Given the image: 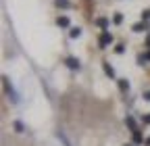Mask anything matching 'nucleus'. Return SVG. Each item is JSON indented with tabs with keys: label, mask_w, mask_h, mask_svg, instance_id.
Here are the masks:
<instances>
[{
	"label": "nucleus",
	"mask_w": 150,
	"mask_h": 146,
	"mask_svg": "<svg viewBox=\"0 0 150 146\" xmlns=\"http://www.w3.org/2000/svg\"><path fill=\"white\" fill-rule=\"evenodd\" d=\"M119 90H121V92H127V90H129V82L127 79H119Z\"/></svg>",
	"instance_id": "nucleus-10"
},
{
	"label": "nucleus",
	"mask_w": 150,
	"mask_h": 146,
	"mask_svg": "<svg viewBox=\"0 0 150 146\" xmlns=\"http://www.w3.org/2000/svg\"><path fill=\"white\" fill-rule=\"evenodd\" d=\"M65 63H67V67L71 69V71H79V59H75V57H67L65 59Z\"/></svg>",
	"instance_id": "nucleus-2"
},
{
	"label": "nucleus",
	"mask_w": 150,
	"mask_h": 146,
	"mask_svg": "<svg viewBox=\"0 0 150 146\" xmlns=\"http://www.w3.org/2000/svg\"><path fill=\"white\" fill-rule=\"evenodd\" d=\"M13 127H15V130H17L19 134H23V132H25V125H23L21 121H15V123H13Z\"/></svg>",
	"instance_id": "nucleus-12"
},
{
	"label": "nucleus",
	"mask_w": 150,
	"mask_h": 146,
	"mask_svg": "<svg viewBox=\"0 0 150 146\" xmlns=\"http://www.w3.org/2000/svg\"><path fill=\"white\" fill-rule=\"evenodd\" d=\"M94 23H96L98 27H102V29L106 31V27H108V23H110V21L106 19V17H98V19H96V21H94Z\"/></svg>",
	"instance_id": "nucleus-4"
},
{
	"label": "nucleus",
	"mask_w": 150,
	"mask_h": 146,
	"mask_svg": "<svg viewBox=\"0 0 150 146\" xmlns=\"http://www.w3.org/2000/svg\"><path fill=\"white\" fill-rule=\"evenodd\" d=\"M142 123H144V125H150V113H148V115H144V117H142Z\"/></svg>",
	"instance_id": "nucleus-17"
},
{
	"label": "nucleus",
	"mask_w": 150,
	"mask_h": 146,
	"mask_svg": "<svg viewBox=\"0 0 150 146\" xmlns=\"http://www.w3.org/2000/svg\"><path fill=\"white\" fill-rule=\"evenodd\" d=\"M110 42H112V33H110V31H102V33H100V40H98L100 48H106Z\"/></svg>",
	"instance_id": "nucleus-1"
},
{
	"label": "nucleus",
	"mask_w": 150,
	"mask_h": 146,
	"mask_svg": "<svg viewBox=\"0 0 150 146\" xmlns=\"http://www.w3.org/2000/svg\"><path fill=\"white\" fill-rule=\"evenodd\" d=\"M56 25L59 27H69V17H59V19H56Z\"/></svg>",
	"instance_id": "nucleus-8"
},
{
	"label": "nucleus",
	"mask_w": 150,
	"mask_h": 146,
	"mask_svg": "<svg viewBox=\"0 0 150 146\" xmlns=\"http://www.w3.org/2000/svg\"><path fill=\"white\" fill-rule=\"evenodd\" d=\"M134 142H136V144H142V142H146V140L142 138V134H140V130H136V132H134Z\"/></svg>",
	"instance_id": "nucleus-11"
},
{
	"label": "nucleus",
	"mask_w": 150,
	"mask_h": 146,
	"mask_svg": "<svg viewBox=\"0 0 150 146\" xmlns=\"http://www.w3.org/2000/svg\"><path fill=\"white\" fill-rule=\"evenodd\" d=\"M146 27H148V23H144V21H142V23H134V25H131V31L140 33V31H144Z\"/></svg>",
	"instance_id": "nucleus-5"
},
{
	"label": "nucleus",
	"mask_w": 150,
	"mask_h": 146,
	"mask_svg": "<svg viewBox=\"0 0 150 146\" xmlns=\"http://www.w3.org/2000/svg\"><path fill=\"white\" fill-rule=\"evenodd\" d=\"M125 123H127V127H131V132H136V130H138V127H136V119H134V117H129V115H127V117H125Z\"/></svg>",
	"instance_id": "nucleus-7"
},
{
	"label": "nucleus",
	"mask_w": 150,
	"mask_h": 146,
	"mask_svg": "<svg viewBox=\"0 0 150 146\" xmlns=\"http://www.w3.org/2000/svg\"><path fill=\"white\" fill-rule=\"evenodd\" d=\"M144 144H146V146H150V138H146V142H144Z\"/></svg>",
	"instance_id": "nucleus-19"
},
{
	"label": "nucleus",
	"mask_w": 150,
	"mask_h": 146,
	"mask_svg": "<svg viewBox=\"0 0 150 146\" xmlns=\"http://www.w3.org/2000/svg\"><path fill=\"white\" fill-rule=\"evenodd\" d=\"M115 52H117V54H123V52H125V46H123V44H117V46H115Z\"/></svg>",
	"instance_id": "nucleus-15"
},
{
	"label": "nucleus",
	"mask_w": 150,
	"mask_h": 146,
	"mask_svg": "<svg viewBox=\"0 0 150 146\" xmlns=\"http://www.w3.org/2000/svg\"><path fill=\"white\" fill-rule=\"evenodd\" d=\"M144 100H148V102H150V90H146V92H144Z\"/></svg>",
	"instance_id": "nucleus-18"
},
{
	"label": "nucleus",
	"mask_w": 150,
	"mask_h": 146,
	"mask_svg": "<svg viewBox=\"0 0 150 146\" xmlns=\"http://www.w3.org/2000/svg\"><path fill=\"white\" fill-rule=\"evenodd\" d=\"M79 35H81V27H71V31H69V38H79Z\"/></svg>",
	"instance_id": "nucleus-6"
},
{
	"label": "nucleus",
	"mask_w": 150,
	"mask_h": 146,
	"mask_svg": "<svg viewBox=\"0 0 150 146\" xmlns=\"http://www.w3.org/2000/svg\"><path fill=\"white\" fill-rule=\"evenodd\" d=\"M146 61H148V59H146V54H138V65H142V67H144V65H146Z\"/></svg>",
	"instance_id": "nucleus-14"
},
{
	"label": "nucleus",
	"mask_w": 150,
	"mask_h": 146,
	"mask_svg": "<svg viewBox=\"0 0 150 146\" xmlns=\"http://www.w3.org/2000/svg\"><path fill=\"white\" fill-rule=\"evenodd\" d=\"M102 69H104V73H106L108 77H115V69L110 67V63H108V61H104V63H102Z\"/></svg>",
	"instance_id": "nucleus-3"
},
{
	"label": "nucleus",
	"mask_w": 150,
	"mask_h": 146,
	"mask_svg": "<svg viewBox=\"0 0 150 146\" xmlns=\"http://www.w3.org/2000/svg\"><path fill=\"white\" fill-rule=\"evenodd\" d=\"M112 23H115V25H121V23H123V15H121V13H115V17H112Z\"/></svg>",
	"instance_id": "nucleus-13"
},
{
	"label": "nucleus",
	"mask_w": 150,
	"mask_h": 146,
	"mask_svg": "<svg viewBox=\"0 0 150 146\" xmlns=\"http://www.w3.org/2000/svg\"><path fill=\"white\" fill-rule=\"evenodd\" d=\"M56 6H61V9H71V2L69 0H54Z\"/></svg>",
	"instance_id": "nucleus-9"
},
{
	"label": "nucleus",
	"mask_w": 150,
	"mask_h": 146,
	"mask_svg": "<svg viewBox=\"0 0 150 146\" xmlns=\"http://www.w3.org/2000/svg\"><path fill=\"white\" fill-rule=\"evenodd\" d=\"M127 146H131V144H127Z\"/></svg>",
	"instance_id": "nucleus-21"
},
{
	"label": "nucleus",
	"mask_w": 150,
	"mask_h": 146,
	"mask_svg": "<svg viewBox=\"0 0 150 146\" xmlns=\"http://www.w3.org/2000/svg\"><path fill=\"white\" fill-rule=\"evenodd\" d=\"M142 21H150V11H148V9L142 13Z\"/></svg>",
	"instance_id": "nucleus-16"
},
{
	"label": "nucleus",
	"mask_w": 150,
	"mask_h": 146,
	"mask_svg": "<svg viewBox=\"0 0 150 146\" xmlns=\"http://www.w3.org/2000/svg\"><path fill=\"white\" fill-rule=\"evenodd\" d=\"M146 59H148V61H150V52H146Z\"/></svg>",
	"instance_id": "nucleus-20"
}]
</instances>
